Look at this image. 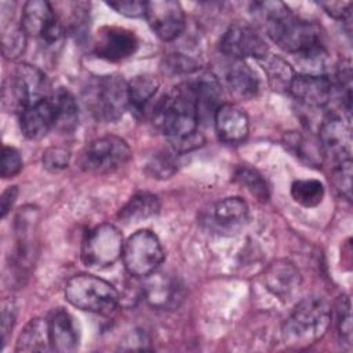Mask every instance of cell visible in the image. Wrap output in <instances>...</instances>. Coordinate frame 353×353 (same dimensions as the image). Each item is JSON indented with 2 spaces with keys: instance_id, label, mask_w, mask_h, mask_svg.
Returning a JSON list of instances; mask_svg holds the SVG:
<instances>
[{
  "instance_id": "cell-41",
  "label": "cell",
  "mask_w": 353,
  "mask_h": 353,
  "mask_svg": "<svg viewBox=\"0 0 353 353\" xmlns=\"http://www.w3.org/2000/svg\"><path fill=\"white\" fill-rule=\"evenodd\" d=\"M15 323V313H14V306L10 302L8 305H4L3 309V321H1V330H3V341L7 339L8 332L12 330Z\"/></svg>"
},
{
  "instance_id": "cell-37",
  "label": "cell",
  "mask_w": 353,
  "mask_h": 353,
  "mask_svg": "<svg viewBox=\"0 0 353 353\" xmlns=\"http://www.w3.org/2000/svg\"><path fill=\"white\" fill-rule=\"evenodd\" d=\"M110 8H113L116 12L128 17V18H138L145 17L146 14V1H134V0H125V1H110L108 3Z\"/></svg>"
},
{
  "instance_id": "cell-34",
  "label": "cell",
  "mask_w": 353,
  "mask_h": 353,
  "mask_svg": "<svg viewBox=\"0 0 353 353\" xmlns=\"http://www.w3.org/2000/svg\"><path fill=\"white\" fill-rule=\"evenodd\" d=\"M334 183L336 189L347 199L352 197V159L336 163L334 170Z\"/></svg>"
},
{
  "instance_id": "cell-36",
  "label": "cell",
  "mask_w": 353,
  "mask_h": 353,
  "mask_svg": "<svg viewBox=\"0 0 353 353\" xmlns=\"http://www.w3.org/2000/svg\"><path fill=\"white\" fill-rule=\"evenodd\" d=\"M22 170V159L17 149L4 146L1 152V176L12 178Z\"/></svg>"
},
{
  "instance_id": "cell-16",
  "label": "cell",
  "mask_w": 353,
  "mask_h": 353,
  "mask_svg": "<svg viewBox=\"0 0 353 353\" xmlns=\"http://www.w3.org/2000/svg\"><path fill=\"white\" fill-rule=\"evenodd\" d=\"M290 92L307 108L325 106L334 92V83L325 74H298L294 77Z\"/></svg>"
},
{
  "instance_id": "cell-1",
  "label": "cell",
  "mask_w": 353,
  "mask_h": 353,
  "mask_svg": "<svg viewBox=\"0 0 353 353\" xmlns=\"http://www.w3.org/2000/svg\"><path fill=\"white\" fill-rule=\"evenodd\" d=\"M199 110L189 84H182L164 94L153 110L154 125L170 139L176 153L193 150L204 143L197 131Z\"/></svg>"
},
{
  "instance_id": "cell-40",
  "label": "cell",
  "mask_w": 353,
  "mask_h": 353,
  "mask_svg": "<svg viewBox=\"0 0 353 353\" xmlns=\"http://www.w3.org/2000/svg\"><path fill=\"white\" fill-rule=\"evenodd\" d=\"M18 196V189L17 186H10L7 188L0 199V211H1V218H6V215L8 214V211L11 210V207L14 205L15 200Z\"/></svg>"
},
{
  "instance_id": "cell-19",
  "label": "cell",
  "mask_w": 353,
  "mask_h": 353,
  "mask_svg": "<svg viewBox=\"0 0 353 353\" xmlns=\"http://www.w3.org/2000/svg\"><path fill=\"white\" fill-rule=\"evenodd\" d=\"M143 295L153 307L159 309L175 307L183 299L179 283L167 274L156 272L146 277Z\"/></svg>"
},
{
  "instance_id": "cell-11",
  "label": "cell",
  "mask_w": 353,
  "mask_h": 353,
  "mask_svg": "<svg viewBox=\"0 0 353 353\" xmlns=\"http://www.w3.org/2000/svg\"><path fill=\"white\" fill-rule=\"evenodd\" d=\"M21 26L26 36L41 40L46 46H55L62 39V26L48 1L30 0L22 8Z\"/></svg>"
},
{
  "instance_id": "cell-20",
  "label": "cell",
  "mask_w": 353,
  "mask_h": 353,
  "mask_svg": "<svg viewBox=\"0 0 353 353\" xmlns=\"http://www.w3.org/2000/svg\"><path fill=\"white\" fill-rule=\"evenodd\" d=\"M50 335L52 350L68 353L79 346V327L70 313L58 309L50 320Z\"/></svg>"
},
{
  "instance_id": "cell-23",
  "label": "cell",
  "mask_w": 353,
  "mask_h": 353,
  "mask_svg": "<svg viewBox=\"0 0 353 353\" xmlns=\"http://www.w3.org/2000/svg\"><path fill=\"white\" fill-rule=\"evenodd\" d=\"M17 352H47L52 350L50 321L36 317L32 319L19 334L17 342Z\"/></svg>"
},
{
  "instance_id": "cell-14",
  "label": "cell",
  "mask_w": 353,
  "mask_h": 353,
  "mask_svg": "<svg viewBox=\"0 0 353 353\" xmlns=\"http://www.w3.org/2000/svg\"><path fill=\"white\" fill-rule=\"evenodd\" d=\"M138 48V39L134 32L119 26H103L98 30L94 51L99 58L108 61H121Z\"/></svg>"
},
{
  "instance_id": "cell-8",
  "label": "cell",
  "mask_w": 353,
  "mask_h": 353,
  "mask_svg": "<svg viewBox=\"0 0 353 353\" xmlns=\"http://www.w3.org/2000/svg\"><path fill=\"white\" fill-rule=\"evenodd\" d=\"M132 157L128 143L114 135L92 141L81 153L80 165L92 174H110L125 165Z\"/></svg>"
},
{
  "instance_id": "cell-18",
  "label": "cell",
  "mask_w": 353,
  "mask_h": 353,
  "mask_svg": "<svg viewBox=\"0 0 353 353\" xmlns=\"http://www.w3.org/2000/svg\"><path fill=\"white\" fill-rule=\"evenodd\" d=\"M21 131L28 139H40L55 128V109L51 97L39 101L21 112Z\"/></svg>"
},
{
  "instance_id": "cell-29",
  "label": "cell",
  "mask_w": 353,
  "mask_h": 353,
  "mask_svg": "<svg viewBox=\"0 0 353 353\" xmlns=\"http://www.w3.org/2000/svg\"><path fill=\"white\" fill-rule=\"evenodd\" d=\"M234 182L244 188L250 194H252L258 201L269 200V188L262 175L248 165H240L234 171Z\"/></svg>"
},
{
  "instance_id": "cell-7",
  "label": "cell",
  "mask_w": 353,
  "mask_h": 353,
  "mask_svg": "<svg viewBox=\"0 0 353 353\" xmlns=\"http://www.w3.org/2000/svg\"><path fill=\"white\" fill-rule=\"evenodd\" d=\"M121 256L131 276L148 277L164 261V250L153 232L142 229L128 237L123 245Z\"/></svg>"
},
{
  "instance_id": "cell-15",
  "label": "cell",
  "mask_w": 353,
  "mask_h": 353,
  "mask_svg": "<svg viewBox=\"0 0 353 353\" xmlns=\"http://www.w3.org/2000/svg\"><path fill=\"white\" fill-rule=\"evenodd\" d=\"M319 132V142L324 154L336 163L350 159L352 132L349 123L339 116H330L320 124Z\"/></svg>"
},
{
  "instance_id": "cell-21",
  "label": "cell",
  "mask_w": 353,
  "mask_h": 353,
  "mask_svg": "<svg viewBox=\"0 0 353 353\" xmlns=\"http://www.w3.org/2000/svg\"><path fill=\"white\" fill-rule=\"evenodd\" d=\"M265 283L274 295L288 298L296 288H299L301 274L292 263L277 261L265 272Z\"/></svg>"
},
{
  "instance_id": "cell-25",
  "label": "cell",
  "mask_w": 353,
  "mask_h": 353,
  "mask_svg": "<svg viewBox=\"0 0 353 353\" xmlns=\"http://www.w3.org/2000/svg\"><path fill=\"white\" fill-rule=\"evenodd\" d=\"M160 210L159 197L149 192H139L134 194L128 203L120 210L119 218L121 222L130 225L154 216Z\"/></svg>"
},
{
  "instance_id": "cell-5",
  "label": "cell",
  "mask_w": 353,
  "mask_h": 353,
  "mask_svg": "<svg viewBox=\"0 0 353 353\" xmlns=\"http://www.w3.org/2000/svg\"><path fill=\"white\" fill-rule=\"evenodd\" d=\"M46 74L28 63H19L3 85V108L21 114L28 106L48 98Z\"/></svg>"
},
{
  "instance_id": "cell-32",
  "label": "cell",
  "mask_w": 353,
  "mask_h": 353,
  "mask_svg": "<svg viewBox=\"0 0 353 353\" xmlns=\"http://www.w3.org/2000/svg\"><path fill=\"white\" fill-rule=\"evenodd\" d=\"M336 327L339 336L347 345H352V310H350V299L346 295L338 298L336 307Z\"/></svg>"
},
{
  "instance_id": "cell-26",
  "label": "cell",
  "mask_w": 353,
  "mask_h": 353,
  "mask_svg": "<svg viewBox=\"0 0 353 353\" xmlns=\"http://www.w3.org/2000/svg\"><path fill=\"white\" fill-rule=\"evenodd\" d=\"M51 101L55 109V128L62 132H72L79 123V108L74 97L66 88H58Z\"/></svg>"
},
{
  "instance_id": "cell-30",
  "label": "cell",
  "mask_w": 353,
  "mask_h": 353,
  "mask_svg": "<svg viewBox=\"0 0 353 353\" xmlns=\"http://www.w3.org/2000/svg\"><path fill=\"white\" fill-rule=\"evenodd\" d=\"M325 189L317 179H298L291 185L292 199L303 207H316L323 201Z\"/></svg>"
},
{
  "instance_id": "cell-4",
  "label": "cell",
  "mask_w": 353,
  "mask_h": 353,
  "mask_svg": "<svg viewBox=\"0 0 353 353\" xmlns=\"http://www.w3.org/2000/svg\"><path fill=\"white\" fill-rule=\"evenodd\" d=\"M83 98L97 120L112 123L119 120L130 106L128 83L119 74L99 76L87 84Z\"/></svg>"
},
{
  "instance_id": "cell-22",
  "label": "cell",
  "mask_w": 353,
  "mask_h": 353,
  "mask_svg": "<svg viewBox=\"0 0 353 353\" xmlns=\"http://www.w3.org/2000/svg\"><path fill=\"white\" fill-rule=\"evenodd\" d=\"M199 110V117L203 114H215V110L221 106V85L216 77L211 73H201L193 81L188 83Z\"/></svg>"
},
{
  "instance_id": "cell-33",
  "label": "cell",
  "mask_w": 353,
  "mask_h": 353,
  "mask_svg": "<svg viewBox=\"0 0 353 353\" xmlns=\"http://www.w3.org/2000/svg\"><path fill=\"white\" fill-rule=\"evenodd\" d=\"M174 152H161L159 154L154 156V159L148 164V170L150 172V175H153V178H168L171 176L175 170H176V163H175V157H174Z\"/></svg>"
},
{
  "instance_id": "cell-2",
  "label": "cell",
  "mask_w": 353,
  "mask_h": 353,
  "mask_svg": "<svg viewBox=\"0 0 353 353\" xmlns=\"http://www.w3.org/2000/svg\"><path fill=\"white\" fill-rule=\"evenodd\" d=\"M254 8L262 14L268 36L281 50L301 55L323 47L320 28L310 21L294 15L284 3H255Z\"/></svg>"
},
{
  "instance_id": "cell-31",
  "label": "cell",
  "mask_w": 353,
  "mask_h": 353,
  "mask_svg": "<svg viewBox=\"0 0 353 353\" xmlns=\"http://www.w3.org/2000/svg\"><path fill=\"white\" fill-rule=\"evenodd\" d=\"M26 33L22 26H8L3 32V52L8 59H15L25 51Z\"/></svg>"
},
{
  "instance_id": "cell-3",
  "label": "cell",
  "mask_w": 353,
  "mask_h": 353,
  "mask_svg": "<svg viewBox=\"0 0 353 353\" xmlns=\"http://www.w3.org/2000/svg\"><path fill=\"white\" fill-rule=\"evenodd\" d=\"M331 324V307L320 296L301 301L283 325V338L291 347H306L321 339Z\"/></svg>"
},
{
  "instance_id": "cell-35",
  "label": "cell",
  "mask_w": 353,
  "mask_h": 353,
  "mask_svg": "<svg viewBox=\"0 0 353 353\" xmlns=\"http://www.w3.org/2000/svg\"><path fill=\"white\" fill-rule=\"evenodd\" d=\"M69 150H66L65 148H48L44 153H43V164L44 168L51 171V172H57L61 171L63 168L68 167L69 164Z\"/></svg>"
},
{
  "instance_id": "cell-6",
  "label": "cell",
  "mask_w": 353,
  "mask_h": 353,
  "mask_svg": "<svg viewBox=\"0 0 353 353\" xmlns=\"http://www.w3.org/2000/svg\"><path fill=\"white\" fill-rule=\"evenodd\" d=\"M66 301L85 312L109 314L119 303V292L103 279L92 274H76L65 287Z\"/></svg>"
},
{
  "instance_id": "cell-10",
  "label": "cell",
  "mask_w": 353,
  "mask_h": 353,
  "mask_svg": "<svg viewBox=\"0 0 353 353\" xmlns=\"http://www.w3.org/2000/svg\"><path fill=\"white\" fill-rule=\"evenodd\" d=\"M248 218L247 203L240 197H226L210 204L200 215V223L211 233L233 234Z\"/></svg>"
},
{
  "instance_id": "cell-38",
  "label": "cell",
  "mask_w": 353,
  "mask_h": 353,
  "mask_svg": "<svg viewBox=\"0 0 353 353\" xmlns=\"http://www.w3.org/2000/svg\"><path fill=\"white\" fill-rule=\"evenodd\" d=\"M320 7H323L324 11L335 19H342V21L350 19V14H352L350 1H323L320 3Z\"/></svg>"
},
{
  "instance_id": "cell-28",
  "label": "cell",
  "mask_w": 353,
  "mask_h": 353,
  "mask_svg": "<svg viewBox=\"0 0 353 353\" xmlns=\"http://www.w3.org/2000/svg\"><path fill=\"white\" fill-rule=\"evenodd\" d=\"M159 87L157 80L149 74L135 76L128 83V102L134 112L142 113Z\"/></svg>"
},
{
  "instance_id": "cell-39",
  "label": "cell",
  "mask_w": 353,
  "mask_h": 353,
  "mask_svg": "<svg viewBox=\"0 0 353 353\" xmlns=\"http://www.w3.org/2000/svg\"><path fill=\"white\" fill-rule=\"evenodd\" d=\"M167 68H170L174 73L176 72H193L194 69H196V63L192 61V59H189V58H183V57H179V55H176V57H171L170 59H168V66Z\"/></svg>"
},
{
  "instance_id": "cell-12",
  "label": "cell",
  "mask_w": 353,
  "mask_h": 353,
  "mask_svg": "<svg viewBox=\"0 0 353 353\" xmlns=\"http://www.w3.org/2000/svg\"><path fill=\"white\" fill-rule=\"evenodd\" d=\"M145 17L152 30L164 41L175 40L185 29L183 10L174 0L148 1Z\"/></svg>"
},
{
  "instance_id": "cell-17",
  "label": "cell",
  "mask_w": 353,
  "mask_h": 353,
  "mask_svg": "<svg viewBox=\"0 0 353 353\" xmlns=\"http://www.w3.org/2000/svg\"><path fill=\"white\" fill-rule=\"evenodd\" d=\"M214 124L218 138L226 143L243 142L250 130L245 112L232 103H223L215 110Z\"/></svg>"
},
{
  "instance_id": "cell-27",
  "label": "cell",
  "mask_w": 353,
  "mask_h": 353,
  "mask_svg": "<svg viewBox=\"0 0 353 353\" xmlns=\"http://www.w3.org/2000/svg\"><path fill=\"white\" fill-rule=\"evenodd\" d=\"M259 62L265 70V74L272 90L277 92H290V87L295 77L291 65L285 62L283 58L272 55L269 52L263 58H261Z\"/></svg>"
},
{
  "instance_id": "cell-13",
  "label": "cell",
  "mask_w": 353,
  "mask_h": 353,
  "mask_svg": "<svg viewBox=\"0 0 353 353\" xmlns=\"http://www.w3.org/2000/svg\"><path fill=\"white\" fill-rule=\"evenodd\" d=\"M221 51L236 61H243L245 58H255L259 61L268 54V47L252 28L233 25L221 39Z\"/></svg>"
},
{
  "instance_id": "cell-24",
  "label": "cell",
  "mask_w": 353,
  "mask_h": 353,
  "mask_svg": "<svg viewBox=\"0 0 353 353\" xmlns=\"http://www.w3.org/2000/svg\"><path fill=\"white\" fill-rule=\"evenodd\" d=\"M226 83L230 92L240 99H251L259 90L256 74L244 61H236L229 68L226 73Z\"/></svg>"
},
{
  "instance_id": "cell-9",
  "label": "cell",
  "mask_w": 353,
  "mask_h": 353,
  "mask_svg": "<svg viewBox=\"0 0 353 353\" xmlns=\"http://www.w3.org/2000/svg\"><path fill=\"white\" fill-rule=\"evenodd\" d=\"M123 245V236L116 226L99 225L87 234L83 243V262L92 269L112 266L121 256Z\"/></svg>"
}]
</instances>
